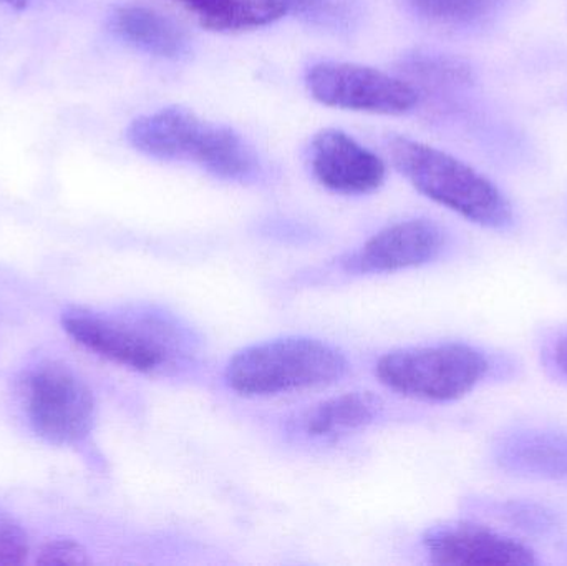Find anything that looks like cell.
<instances>
[{
  "mask_svg": "<svg viewBox=\"0 0 567 566\" xmlns=\"http://www.w3.org/2000/svg\"><path fill=\"white\" fill-rule=\"evenodd\" d=\"M126 136L143 155L195 163L218 178L243 182L258 172L256 153L235 130L203 120L182 106L140 116Z\"/></svg>",
  "mask_w": 567,
  "mask_h": 566,
  "instance_id": "obj_1",
  "label": "cell"
},
{
  "mask_svg": "<svg viewBox=\"0 0 567 566\" xmlns=\"http://www.w3.org/2000/svg\"><path fill=\"white\" fill-rule=\"evenodd\" d=\"M389 155L422 195L468 222L489 229H508L515 222L505 193L462 159L406 136L390 140Z\"/></svg>",
  "mask_w": 567,
  "mask_h": 566,
  "instance_id": "obj_2",
  "label": "cell"
},
{
  "mask_svg": "<svg viewBox=\"0 0 567 566\" xmlns=\"http://www.w3.org/2000/svg\"><path fill=\"white\" fill-rule=\"evenodd\" d=\"M349 371L346 356L312 338H282L243 349L226 366V384L246 398L322 388Z\"/></svg>",
  "mask_w": 567,
  "mask_h": 566,
  "instance_id": "obj_3",
  "label": "cell"
},
{
  "mask_svg": "<svg viewBox=\"0 0 567 566\" xmlns=\"http://www.w3.org/2000/svg\"><path fill=\"white\" fill-rule=\"evenodd\" d=\"M485 352L462 342L399 349L379 359L377 378L385 388L432 402L465 398L488 375Z\"/></svg>",
  "mask_w": 567,
  "mask_h": 566,
  "instance_id": "obj_4",
  "label": "cell"
},
{
  "mask_svg": "<svg viewBox=\"0 0 567 566\" xmlns=\"http://www.w3.org/2000/svg\"><path fill=\"white\" fill-rule=\"evenodd\" d=\"M25 412L33 432L55 445L89 438L95 424V398L85 381L59 362H43L23 382Z\"/></svg>",
  "mask_w": 567,
  "mask_h": 566,
  "instance_id": "obj_5",
  "label": "cell"
},
{
  "mask_svg": "<svg viewBox=\"0 0 567 566\" xmlns=\"http://www.w3.org/2000/svg\"><path fill=\"white\" fill-rule=\"evenodd\" d=\"M62 326L90 352L133 371H162L175 359V335L168 326L138 325L83 311L66 312Z\"/></svg>",
  "mask_w": 567,
  "mask_h": 566,
  "instance_id": "obj_6",
  "label": "cell"
},
{
  "mask_svg": "<svg viewBox=\"0 0 567 566\" xmlns=\"http://www.w3.org/2000/svg\"><path fill=\"white\" fill-rule=\"evenodd\" d=\"M306 83L317 102L352 112L402 115L419 103V90L405 79L360 63H316Z\"/></svg>",
  "mask_w": 567,
  "mask_h": 566,
  "instance_id": "obj_7",
  "label": "cell"
},
{
  "mask_svg": "<svg viewBox=\"0 0 567 566\" xmlns=\"http://www.w3.org/2000/svg\"><path fill=\"white\" fill-rule=\"evenodd\" d=\"M446 236L436 223L406 219L373 235L342 261L347 272L382 275L419 268L442 255Z\"/></svg>",
  "mask_w": 567,
  "mask_h": 566,
  "instance_id": "obj_8",
  "label": "cell"
},
{
  "mask_svg": "<svg viewBox=\"0 0 567 566\" xmlns=\"http://www.w3.org/2000/svg\"><path fill=\"white\" fill-rule=\"evenodd\" d=\"M313 178L340 195H367L385 182L386 166L380 156L342 130H320L310 143Z\"/></svg>",
  "mask_w": 567,
  "mask_h": 566,
  "instance_id": "obj_9",
  "label": "cell"
},
{
  "mask_svg": "<svg viewBox=\"0 0 567 566\" xmlns=\"http://www.w3.org/2000/svg\"><path fill=\"white\" fill-rule=\"evenodd\" d=\"M426 554L436 565L535 566V552L522 542L476 524L440 525L423 537Z\"/></svg>",
  "mask_w": 567,
  "mask_h": 566,
  "instance_id": "obj_10",
  "label": "cell"
},
{
  "mask_svg": "<svg viewBox=\"0 0 567 566\" xmlns=\"http://www.w3.org/2000/svg\"><path fill=\"white\" fill-rule=\"evenodd\" d=\"M495 462L516 477L567 484V432L522 429L503 435L495 445Z\"/></svg>",
  "mask_w": 567,
  "mask_h": 566,
  "instance_id": "obj_11",
  "label": "cell"
},
{
  "mask_svg": "<svg viewBox=\"0 0 567 566\" xmlns=\"http://www.w3.org/2000/svg\"><path fill=\"white\" fill-rule=\"evenodd\" d=\"M110 29L130 45L163 59H178L188 50L185 29L150 7H116L110 16Z\"/></svg>",
  "mask_w": 567,
  "mask_h": 566,
  "instance_id": "obj_12",
  "label": "cell"
},
{
  "mask_svg": "<svg viewBox=\"0 0 567 566\" xmlns=\"http://www.w3.org/2000/svg\"><path fill=\"white\" fill-rule=\"evenodd\" d=\"M382 409V399L372 392H347L313 405L300 424L309 438L337 439L373 424Z\"/></svg>",
  "mask_w": 567,
  "mask_h": 566,
  "instance_id": "obj_13",
  "label": "cell"
},
{
  "mask_svg": "<svg viewBox=\"0 0 567 566\" xmlns=\"http://www.w3.org/2000/svg\"><path fill=\"white\" fill-rule=\"evenodd\" d=\"M198 17L205 29L215 32H243L282 19L276 0H178Z\"/></svg>",
  "mask_w": 567,
  "mask_h": 566,
  "instance_id": "obj_14",
  "label": "cell"
},
{
  "mask_svg": "<svg viewBox=\"0 0 567 566\" xmlns=\"http://www.w3.org/2000/svg\"><path fill=\"white\" fill-rule=\"evenodd\" d=\"M400 72L410 85L425 89H463L475 80L472 65L460 56L435 50H413L400 62ZM403 79V76H402Z\"/></svg>",
  "mask_w": 567,
  "mask_h": 566,
  "instance_id": "obj_15",
  "label": "cell"
},
{
  "mask_svg": "<svg viewBox=\"0 0 567 566\" xmlns=\"http://www.w3.org/2000/svg\"><path fill=\"white\" fill-rule=\"evenodd\" d=\"M505 0H406L413 13L442 25H470L492 16Z\"/></svg>",
  "mask_w": 567,
  "mask_h": 566,
  "instance_id": "obj_16",
  "label": "cell"
},
{
  "mask_svg": "<svg viewBox=\"0 0 567 566\" xmlns=\"http://www.w3.org/2000/svg\"><path fill=\"white\" fill-rule=\"evenodd\" d=\"M496 514L516 525L523 531L533 532V534H549L558 528L559 522L555 512L536 504H525V502H505L496 504Z\"/></svg>",
  "mask_w": 567,
  "mask_h": 566,
  "instance_id": "obj_17",
  "label": "cell"
},
{
  "mask_svg": "<svg viewBox=\"0 0 567 566\" xmlns=\"http://www.w3.org/2000/svg\"><path fill=\"white\" fill-rule=\"evenodd\" d=\"M90 558L85 547L75 541H55L43 545L39 552L37 564L55 565H86Z\"/></svg>",
  "mask_w": 567,
  "mask_h": 566,
  "instance_id": "obj_18",
  "label": "cell"
},
{
  "mask_svg": "<svg viewBox=\"0 0 567 566\" xmlns=\"http://www.w3.org/2000/svg\"><path fill=\"white\" fill-rule=\"evenodd\" d=\"M29 550V537L19 525H0V565L23 564Z\"/></svg>",
  "mask_w": 567,
  "mask_h": 566,
  "instance_id": "obj_19",
  "label": "cell"
},
{
  "mask_svg": "<svg viewBox=\"0 0 567 566\" xmlns=\"http://www.w3.org/2000/svg\"><path fill=\"white\" fill-rule=\"evenodd\" d=\"M286 16H302L307 19H336L342 10L340 0H278Z\"/></svg>",
  "mask_w": 567,
  "mask_h": 566,
  "instance_id": "obj_20",
  "label": "cell"
},
{
  "mask_svg": "<svg viewBox=\"0 0 567 566\" xmlns=\"http://www.w3.org/2000/svg\"><path fill=\"white\" fill-rule=\"evenodd\" d=\"M551 359L559 374L565 375L567 379V331L556 339L555 346L551 349Z\"/></svg>",
  "mask_w": 567,
  "mask_h": 566,
  "instance_id": "obj_21",
  "label": "cell"
},
{
  "mask_svg": "<svg viewBox=\"0 0 567 566\" xmlns=\"http://www.w3.org/2000/svg\"><path fill=\"white\" fill-rule=\"evenodd\" d=\"M30 0H0V3L13 7V9H25L29 6Z\"/></svg>",
  "mask_w": 567,
  "mask_h": 566,
  "instance_id": "obj_22",
  "label": "cell"
}]
</instances>
